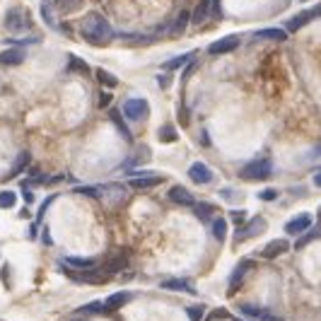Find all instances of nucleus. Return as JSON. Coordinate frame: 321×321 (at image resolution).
I'll use <instances>...</instances> for the list:
<instances>
[{"mask_svg": "<svg viewBox=\"0 0 321 321\" xmlns=\"http://www.w3.org/2000/svg\"><path fill=\"white\" fill-rule=\"evenodd\" d=\"M80 34L87 44L92 46H106L114 39V29L106 22V17H102L99 12L84 14V20L80 22Z\"/></svg>", "mask_w": 321, "mask_h": 321, "instance_id": "f257e3e1", "label": "nucleus"}, {"mask_svg": "<svg viewBox=\"0 0 321 321\" xmlns=\"http://www.w3.org/2000/svg\"><path fill=\"white\" fill-rule=\"evenodd\" d=\"M270 174H273V164L266 157L264 160H254L242 169V179H246V182H261V179H268Z\"/></svg>", "mask_w": 321, "mask_h": 321, "instance_id": "f03ea898", "label": "nucleus"}, {"mask_svg": "<svg viewBox=\"0 0 321 321\" xmlns=\"http://www.w3.org/2000/svg\"><path fill=\"white\" fill-rule=\"evenodd\" d=\"M32 27V22H29V14L22 10V8H10L8 14H5V29L8 32H12V34H22V32H27Z\"/></svg>", "mask_w": 321, "mask_h": 321, "instance_id": "7ed1b4c3", "label": "nucleus"}, {"mask_svg": "<svg viewBox=\"0 0 321 321\" xmlns=\"http://www.w3.org/2000/svg\"><path fill=\"white\" fill-rule=\"evenodd\" d=\"M148 112H150V106H148L145 99H126L124 109H121V114L126 116L128 121H142L148 116Z\"/></svg>", "mask_w": 321, "mask_h": 321, "instance_id": "20e7f679", "label": "nucleus"}, {"mask_svg": "<svg viewBox=\"0 0 321 321\" xmlns=\"http://www.w3.org/2000/svg\"><path fill=\"white\" fill-rule=\"evenodd\" d=\"M239 39L237 34H230V36H222V39H218V42H212L208 46V54L210 56H222V54H232L234 48L239 46Z\"/></svg>", "mask_w": 321, "mask_h": 321, "instance_id": "39448f33", "label": "nucleus"}, {"mask_svg": "<svg viewBox=\"0 0 321 321\" xmlns=\"http://www.w3.org/2000/svg\"><path fill=\"white\" fill-rule=\"evenodd\" d=\"M309 227H312V215H309V212H300L297 218H292V220L285 222V232H288L290 237H300L302 232H307Z\"/></svg>", "mask_w": 321, "mask_h": 321, "instance_id": "423d86ee", "label": "nucleus"}, {"mask_svg": "<svg viewBox=\"0 0 321 321\" xmlns=\"http://www.w3.org/2000/svg\"><path fill=\"white\" fill-rule=\"evenodd\" d=\"M266 230V220L264 218H254V220H249V222L244 224L242 230H237V234H234V242H246V239L256 237L258 232H264Z\"/></svg>", "mask_w": 321, "mask_h": 321, "instance_id": "0eeeda50", "label": "nucleus"}, {"mask_svg": "<svg viewBox=\"0 0 321 321\" xmlns=\"http://www.w3.org/2000/svg\"><path fill=\"white\" fill-rule=\"evenodd\" d=\"M70 278L75 282H82V285H102L106 280V273H99V270H80V273H70Z\"/></svg>", "mask_w": 321, "mask_h": 321, "instance_id": "6e6552de", "label": "nucleus"}, {"mask_svg": "<svg viewBox=\"0 0 321 321\" xmlns=\"http://www.w3.org/2000/svg\"><path fill=\"white\" fill-rule=\"evenodd\" d=\"M99 188V198L106 200V203H118L124 196H126V188L118 186V184H109V186H97Z\"/></svg>", "mask_w": 321, "mask_h": 321, "instance_id": "1a4fd4ad", "label": "nucleus"}, {"mask_svg": "<svg viewBox=\"0 0 321 321\" xmlns=\"http://www.w3.org/2000/svg\"><path fill=\"white\" fill-rule=\"evenodd\" d=\"M188 176H191V182L194 184H208L212 182V172H210L208 164H203V162H194L191 169H188Z\"/></svg>", "mask_w": 321, "mask_h": 321, "instance_id": "9d476101", "label": "nucleus"}, {"mask_svg": "<svg viewBox=\"0 0 321 321\" xmlns=\"http://www.w3.org/2000/svg\"><path fill=\"white\" fill-rule=\"evenodd\" d=\"M130 297H133V294L126 292V290H124V292H114V294H109V297H106V300L102 302V304H104V312H114V309H121L124 304H126V302H130Z\"/></svg>", "mask_w": 321, "mask_h": 321, "instance_id": "9b49d317", "label": "nucleus"}, {"mask_svg": "<svg viewBox=\"0 0 321 321\" xmlns=\"http://www.w3.org/2000/svg\"><path fill=\"white\" fill-rule=\"evenodd\" d=\"M290 249V244L285 242V239H273V242H268L264 246V252H261V256L264 258H276V256H280V254H285Z\"/></svg>", "mask_w": 321, "mask_h": 321, "instance_id": "f8f14e48", "label": "nucleus"}, {"mask_svg": "<svg viewBox=\"0 0 321 321\" xmlns=\"http://www.w3.org/2000/svg\"><path fill=\"white\" fill-rule=\"evenodd\" d=\"M27 54L22 48H8V51H0V66H20L24 63Z\"/></svg>", "mask_w": 321, "mask_h": 321, "instance_id": "ddd939ff", "label": "nucleus"}, {"mask_svg": "<svg viewBox=\"0 0 321 321\" xmlns=\"http://www.w3.org/2000/svg\"><path fill=\"white\" fill-rule=\"evenodd\" d=\"M164 182L162 176H154V174H148V176H133L130 179V188H138V191H145V188H154Z\"/></svg>", "mask_w": 321, "mask_h": 321, "instance_id": "4468645a", "label": "nucleus"}, {"mask_svg": "<svg viewBox=\"0 0 321 321\" xmlns=\"http://www.w3.org/2000/svg\"><path fill=\"white\" fill-rule=\"evenodd\" d=\"M169 200L172 203H176V206H194V196L188 194L184 186H174V188H169Z\"/></svg>", "mask_w": 321, "mask_h": 321, "instance_id": "2eb2a0df", "label": "nucleus"}, {"mask_svg": "<svg viewBox=\"0 0 321 321\" xmlns=\"http://www.w3.org/2000/svg\"><path fill=\"white\" fill-rule=\"evenodd\" d=\"M210 14V0H200L198 5H196V10L191 12V22L194 24H203L206 20H208Z\"/></svg>", "mask_w": 321, "mask_h": 321, "instance_id": "dca6fc26", "label": "nucleus"}, {"mask_svg": "<svg viewBox=\"0 0 321 321\" xmlns=\"http://www.w3.org/2000/svg\"><path fill=\"white\" fill-rule=\"evenodd\" d=\"M249 268H252V264H249V261H242V264L234 268V273H232V278H230V290H232V292L239 288V282H242V280H244V276L249 273Z\"/></svg>", "mask_w": 321, "mask_h": 321, "instance_id": "f3484780", "label": "nucleus"}, {"mask_svg": "<svg viewBox=\"0 0 321 321\" xmlns=\"http://www.w3.org/2000/svg\"><path fill=\"white\" fill-rule=\"evenodd\" d=\"M254 36H256V39H270V42H285V39H288V34H285L280 27L261 29V32H256Z\"/></svg>", "mask_w": 321, "mask_h": 321, "instance_id": "a211bd4d", "label": "nucleus"}, {"mask_svg": "<svg viewBox=\"0 0 321 321\" xmlns=\"http://www.w3.org/2000/svg\"><path fill=\"white\" fill-rule=\"evenodd\" d=\"M128 266V256L126 254H116V256H112V258H106V273H118V270H124Z\"/></svg>", "mask_w": 321, "mask_h": 321, "instance_id": "6ab92c4d", "label": "nucleus"}, {"mask_svg": "<svg viewBox=\"0 0 321 321\" xmlns=\"http://www.w3.org/2000/svg\"><path fill=\"white\" fill-rule=\"evenodd\" d=\"M109 118L114 121V126L118 128V133H121V136H124L126 140H130V130L126 128V121H124V114L118 112V109H112V112H109Z\"/></svg>", "mask_w": 321, "mask_h": 321, "instance_id": "aec40b11", "label": "nucleus"}, {"mask_svg": "<svg viewBox=\"0 0 321 321\" xmlns=\"http://www.w3.org/2000/svg\"><path fill=\"white\" fill-rule=\"evenodd\" d=\"M63 264L70 266V268H78V270H90V268H94V258H80V256H68V258H66Z\"/></svg>", "mask_w": 321, "mask_h": 321, "instance_id": "412c9836", "label": "nucleus"}, {"mask_svg": "<svg viewBox=\"0 0 321 321\" xmlns=\"http://www.w3.org/2000/svg\"><path fill=\"white\" fill-rule=\"evenodd\" d=\"M312 20H314V12H312V10H304V12H300L297 17H292V20L288 22V29H290V32H297V29L304 27Z\"/></svg>", "mask_w": 321, "mask_h": 321, "instance_id": "4be33fe9", "label": "nucleus"}, {"mask_svg": "<svg viewBox=\"0 0 321 321\" xmlns=\"http://www.w3.org/2000/svg\"><path fill=\"white\" fill-rule=\"evenodd\" d=\"M162 288H164V290H179V292H188V294H196V290L194 288H191V285H188V282H186V280H164V282H162Z\"/></svg>", "mask_w": 321, "mask_h": 321, "instance_id": "5701e85b", "label": "nucleus"}, {"mask_svg": "<svg viewBox=\"0 0 321 321\" xmlns=\"http://www.w3.org/2000/svg\"><path fill=\"white\" fill-rule=\"evenodd\" d=\"M191 22V12H186V10H182L179 12V17H176V22L172 24V36H179V34H184V29H186V24Z\"/></svg>", "mask_w": 321, "mask_h": 321, "instance_id": "b1692460", "label": "nucleus"}, {"mask_svg": "<svg viewBox=\"0 0 321 321\" xmlns=\"http://www.w3.org/2000/svg\"><path fill=\"white\" fill-rule=\"evenodd\" d=\"M56 5L60 12L70 14V12H78V10L82 8V0H56Z\"/></svg>", "mask_w": 321, "mask_h": 321, "instance_id": "393cba45", "label": "nucleus"}, {"mask_svg": "<svg viewBox=\"0 0 321 321\" xmlns=\"http://www.w3.org/2000/svg\"><path fill=\"white\" fill-rule=\"evenodd\" d=\"M321 237V230H312V232H302V237H297V244H294V249H302V246H307V244H312L314 239Z\"/></svg>", "mask_w": 321, "mask_h": 321, "instance_id": "a878e982", "label": "nucleus"}, {"mask_svg": "<svg viewBox=\"0 0 321 321\" xmlns=\"http://www.w3.org/2000/svg\"><path fill=\"white\" fill-rule=\"evenodd\" d=\"M239 312H242L244 316H252V319H258L264 309H261V307H256V304H252V302H242V304H239Z\"/></svg>", "mask_w": 321, "mask_h": 321, "instance_id": "bb28decb", "label": "nucleus"}, {"mask_svg": "<svg viewBox=\"0 0 321 321\" xmlns=\"http://www.w3.org/2000/svg\"><path fill=\"white\" fill-rule=\"evenodd\" d=\"M27 162H29V152H27V150H22V152H20V157H17V162L12 164V172H10L8 176H17L22 169L27 167Z\"/></svg>", "mask_w": 321, "mask_h": 321, "instance_id": "cd10ccee", "label": "nucleus"}, {"mask_svg": "<svg viewBox=\"0 0 321 321\" xmlns=\"http://www.w3.org/2000/svg\"><path fill=\"white\" fill-rule=\"evenodd\" d=\"M191 60V54H184V56H176V58H172V60H167L162 68L164 70H176V68H182L184 63H188Z\"/></svg>", "mask_w": 321, "mask_h": 321, "instance_id": "c85d7f7f", "label": "nucleus"}, {"mask_svg": "<svg viewBox=\"0 0 321 321\" xmlns=\"http://www.w3.org/2000/svg\"><path fill=\"white\" fill-rule=\"evenodd\" d=\"M157 138L162 140V142H176V138H179V136H176L174 126H162V128H160V136H157Z\"/></svg>", "mask_w": 321, "mask_h": 321, "instance_id": "c756f323", "label": "nucleus"}, {"mask_svg": "<svg viewBox=\"0 0 321 321\" xmlns=\"http://www.w3.org/2000/svg\"><path fill=\"white\" fill-rule=\"evenodd\" d=\"M138 150L140 152H136V157H130L126 164H124V169L130 167V164H140V162H148V160H150V150H148V148H138Z\"/></svg>", "mask_w": 321, "mask_h": 321, "instance_id": "7c9ffc66", "label": "nucleus"}, {"mask_svg": "<svg viewBox=\"0 0 321 321\" xmlns=\"http://www.w3.org/2000/svg\"><path fill=\"white\" fill-rule=\"evenodd\" d=\"M87 63H84L82 58L78 56H70V63H68V72H87Z\"/></svg>", "mask_w": 321, "mask_h": 321, "instance_id": "2f4dec72", "label": "nucleus"}, {"mask_svg": "<svg viewBox=\"0 0 321 321\" xmlns=\"http://www.w3.org/2000/svg\"><path fill=\"white\" fill-rule=\"evenodd\" d=\"M97 80H99L102 84H106V87H116V84H118V80L114 78L112 72H106L104 68H99V70H97Z\"/></svg>", "mask_w": 321, "mask_h": 321, "instance_id": "473e14b6", "label": "nucleus"}, {"mask_svg": "<svg viewBox=\"0 0 321 321\" xmlns=\"http://www.w3.org/2000/svg\"><path fill=\"white\" fill-rule=\"evenodd\" d=\"M14 203H17L14 191H0V208H14Z\"/></svg>", "mask_w": 321, "mask_h": 321, "instance_id": "72a5a7b5", "label": "nucleus"}, {"mask_svg": "<svg viewBox=\"0 0 321 321\" xmlns=\"http://www.w3.org/2000/svg\"><path fill=\"white\" fill-rule=\"evenodd\" d=\"M212 234L218 242H222L224 234H227V222L224 220H212Z\"/></svg>", "mask_w": 321, "mask_h": 321, "instance_id": "f704fd0d", "label": "nucleus"}, {"mask_svg": "<svg viewBox=\"0 0 321 321\" xmlns=\"http://www.w3.org/2000/svg\"><path fill=\"white\" fill-rule=\"evenodd\" d=\"M194 210H196V215H198L200 220H210V215H212V206H208V203H198Z\"/></svg>", "mask_w": 321, "mask_h": 321, "instance_id": "c9c22d12", "label": "nucleus"}, {"mask_svg": "<svg viewBox=\"0 0 321 321\" xmlns=\"http://www.w3.org/2000/svg\"><path fill=\"white\" fill-rule=\"evenodd\" d=\"M97 312H104V304L102 302H90V304H84L80 307L75 314H97Z\"/></svg>", "mask_w": 321, "mask_h": 321, "instance_id": "e433bc0d", "label": "nucleus"}, {"mask_svg": "<svg viewBox=\"0 0 321 321\" xmlns=\"http://www.w3.org/2000/svg\"><path fill=\"white\" fill-rule=\"evenodd\" d=\"M42 14H44V20H46V24L56 27V20H54V12H51V5H48V0H44V2H42Z\"/></svg>", "mask_w": 321, "mask_h": 321, "instance_id": "4c0bfd02", "label": "nucleus"}, {"mask_svg": "<svg viewBox=\"0 0 321 321\" xmlns=\"http://www.w3.org/2000/svg\"><path fill=\"white\" fill-rule=\"evenodd\" d=\"M186 312H188V319H191V321H200V319H203V312H206V307H203V304H196V307H188Z\"/></svg>", "mask_w": 321, "mask_h": 321, "instance_id": "58836bf2", "label": "nucleus"}, {"mask_svg": "<svg viewBox=\"0 0 321 321\" xmlns=\"http://www.w3.org/2000/svg\"><path fill=\"white\" fill-rule=\"evenodd\" d=\"M258 198H261V200H276V198H278V191H276V188H266V191H258Z\"/></svg>", "mask_w": 321, "mask_h": 321, "instance_id": "ea45409f", "label": "nucleus"}, {"mask_svg": "<svg viewBox=\"0 0 321 321\" xmlns=\"http://www.w3.org/2000/svg\"><path fill=\"white\" fill-rule=\"evenodd\" d=\"M54 200H56V196H48V198L44 200V206H42V208H39V220H42V218H44V212H46V208H48V206H51Z\"/></svg>", "mask_w": 321, "mask_h": 321, "instance_id": "a19ab883", "label": "nucleus"}, {"mask_svg": "<svg viewBox=\"0 0 321 321\" xmlns=\"http://www.w3.org/2000/svg\"><path fill=\"white\" fill-rule=\"evenodd\" d=\"M258 321H280V316H276V314H270V312H261V316H258Z\"/></svg>", "mask_w": 321, "mask_h": 321, "instance_id": "79ce46f5", "label": "nucleus"}, {"mask_svg": "<svg viewBox=\"0 0 321 321\" xmlns=\"http://www.w3.org/2000/svg\"><path fill=\"white\" fill-rule=\"evenodd\" d=\"M109 102H112V94H109V92H104V94L99 97V106H106Z\"/></svg>", "mask_w": 321, "mask_h": 321, "instance_id": "37998d69", "label": "nucleus"}, {"mask_svg": "<svg viewBox=\"0 0 321 321\" xmlns=\"http://www.w3.org/2000/svg\"><path fill=\"white\" fill-rule=\"evenodd\" d=\"M224 316H227V312H224V309H218V312H212V314H210V319H224Z\"/></svg>", "mask_w": 321, "mask_h": 321, "instance_id": "c03bdc74", "label": "nucleus"}, {"mask_svg": "<svg viewBox=\"0 0 321 321\" xmlns=\"http://www.w3.org/2000/svg\"><path fill=\"white\" fill-rule=\"evenodd\" d=\"M314 186H321V172L319 174H314Z\"/></svg>", "mask_w": 321, "mask_h": 321, "instance_id": "a18cd8bd", "label": "nucleus"}, {"mask_svg": "<svg viewBox=\"0 0 321 321\" xmlns=\"http://www.w3.org/2000/svg\"><path fill=\"white\" fill-rule=\"evenodd\" d=\"M232 218H234V220H237V222H242V220H244V212H234V215H232Z\"/></svg>", "mask_w": 321, "mask_h": 321, "instance_id": "49530a36", "label": "nucleus"}, {"mask_svg": "<svg viewBox=\"0 0 321 321\" xmlns=\"http://www.w3.org/2000/svg\"><path fill=\"white\" fill-rule=\"evenodd\" d=\"M312 12H314V17H321V5L316 8V10H312Z\"/></svg>", "mask_w": 321, "mask_h": 321, "instance_id": "de8ad7c7", "label": "nucleus"}, {"mask_svg": "<svg viewBox=\"0 0 321 321\" xmlns=\"http://www.w3.org/2000/svg\"><path fill=\"white\" fill-rule=\"evenodd\" d=\"M314 157H321V145L316 148V152H314Z\"/></svg>", "mask_w": 321, "mask_h": 321, "instance_id": "09e8293b", "label": "nucleus"}, {"mask_svg": "<svg viewBox=\"0 0 321 321\" xmlns=\"http://www.w3.org/2000/svg\"><path fill=\"white\" fill-rule=\"evenodd\" d=\"M319 218H321V210H319Z\"/></svg>", "mask_w": 321, "mask_h": 321, "instance_id": "8fccbe9b", "label": "nucleus"}, {"mask_svg": "<svg viewBox=\"0 0 321 321\" xmlns=\"http://www.w3.org/2000/svg\"><path fill=\"white\" fill-rule=\"evenodd\" d=\"M239 321H242V319H239Z\"/></svg>", "mask_w": 321, "mask_h": 321, "instance_id": "3c124183", "label": "nucleus"}]
</instances>
